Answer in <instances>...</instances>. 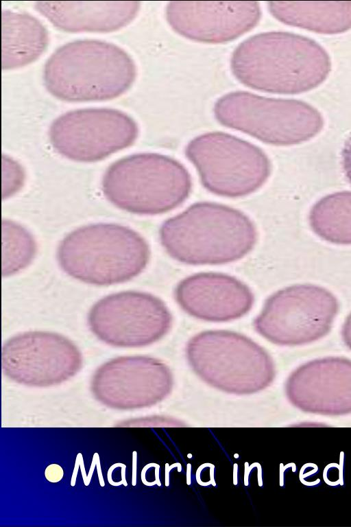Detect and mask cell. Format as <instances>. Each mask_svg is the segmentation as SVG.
<instances>
[{
	"label": "cell",
	"mask_w": 351,
	"mask_h": 527,
	"mask_svg": "<svg viewBox=\"0 0 351 527\" xmlns=\"http://www.w3.org/2000/svg\"><path fill=\"white\" fill-rule=\"evenodd\" d=\"M326 50L315 40L290 32H263L234 50L230 69L235 78L253 89L298 94L321 84L330 71Z\"/></svg>",
	"instance_id": "6da1fadb"
},
{
	"label": "cell",
	"mask_w": 351,
	"mask_h": 527,
	"mask_svg": "<svg viewBox=\"0 0 351 527\" xmlns=\"http://www.w3.org/2000/svg\"><path fill=\"white\" fill-rule=\"evenodd\" d=\"M160 240L173 259L192 266L238 261L254 248L256 230L241 211L215 202L191 204L165 220Z\"/></svg>",
	"instance_id": "7a4b0ae2"
},
{
	"label": "cell",
	"mask_w": 351,
	"mask_h": 527,
	"mask_svg": "<svg viewBox=\"0 0 351 527\" xmlns=\"http://www.w3.org/2000/svg\"><path fill=\"white\" fill-rule=\"evenodd\" d=\"M136 67L121 47L99 40L66 43L47 60V91L66 102L104 101L124 93L133 84Z\"/></svg>",
	"instance_id": "3957f363"
},
{
	"label": "cell",
	"mask_w": 351,
	"mask_h": 527,
	"mask_svg": "<svg viewBox=\"0 0 351 527\" xmlns=\"http://www.w3.org/2000/svg\"><path fill=\"white\" fill-rule=\"evenodd\" d=\"M150 256L145 239L134 230L113 223L78 228L60 242L61 268L86 283L110 285L131 280L147 266Z\"/></svg>",
	"instance_id": "277c9868"
},
{
	"label": "cell",
	"mask_w": 351,
	"mask_h": 527,
	"mask_svg": "<svg viewBox=\"0 0 351 527\" xmlns=\"http://www.w3.org/2000/svg\"><path fill=\"white\" fill-rule=\"evenodd\" d=\"M106 198L119 209L139 215H157L180 205L192 181L177 160L157 153H139L113 163L102 179Z\"/></svg>",
	"instance_id": "5b68a950"
},
{
	"label": "cell",
	"mask_w": 351,
	"mask_h": 527,
	"mask_svg": "<svg viewBox=\"0 0 351 527\" xmlns=\"http://www.w3.org/2000/svg\"><path fill=\"white\" fill-rule=\"evenodd\" d=\"M187 361L209 384L229 392L251 393L269 385L275 375L269 353L249 337L229 330H208L186 343Z\"/></svg>",
	"instance_id": "8992f818"
},
{
	"label": "cell",
	"mask_w": 351,
	"mask_h": 527,
	"mask_svg": "<svg viewBox=\"0 0 351 527\" xmlns=\"http://www.w3.org/2000/svg\"><path fill=\"white\" fill-rule=\"evenodd\" d=\"M213 112L221 125L274 145L308 141L324 126L319 112L304 102L265 97L242 91L219 98Z\"/></svg>",
	"instance_id": "52a82bcc"
},
{
	"label": "cell",
	"mask_w": 351,
	"mask_h": 527,
	"mask_svg": "<svg viewBox=\"0 0 351 527\" xmlns=\"http://www.w3.org/2000/svg\"><path fill=\"white\" fill-rule=\"evenodd\" d=\"M185 155L202 185L223 197L240 198L260 189L271 173V163L258 146L234 135L212 132L189 142Z\"/></svg>",
	"instance_id": "ba28073f"
},
{
	"label": "cell",
	"mask_w": 351,
	"mask_h": 527,
	"mask_svg": "<svg viewBox=\"0 0 351 527\" xmlns=\"http://www.w3.org/2000/svg\"><path fill=\"white\" fill-rule=\"evenodd\" d=\"M339 305L328 290L313 284H296L272 294L254 318L256 331L280 346L315 342L330 331Z\"/></svg>",
	"instance_id": "9c48e42d"
},
{
	"label": "cell",
	"mask_w": 351,
	"mask_h": 527,
	"mask_svg": "<svg viewBox=\"0 0 351 527\" xmlns=\"http://www.w3.org/2000/svg\"><path fill=\"white\" fill-rule=\"evenodd\" d=\"M173 317L166 304L147 292L124 291L108 295L90 309L88 326L102 342L117 347H142L162 338Z\"/></svg>",
	"instance_id": "30bf717a"
},
{
	"label": "cell",
	"mask_w": 351,
	"mask_h": 527,
	"mask_svg": "<svg viewBox=\"0 0 351 527\" xmlns=\"http://www.w3.org/2000/svg\"><path fill=\"white\" fill-rule=\"evenodd\" d=\"M138 134L136 121L116 109L94 108L69 111L49 129L52 146L75 161L95 162L132 145Z\"/></svg>",
	"instance_id": "8fae6325"
},
{
	"label": "cell",
	"mask_w": 351,
	"mask_h": 527,
	"mask_svg": "<svg viewBox=\"0 0 351 527\" xmlns=\"http://www.w3.org/2000/svg\"><path fill=\"white\" fill-rule=\"evenodd\" d=\"M2 370L10 379L27 386H49L74 376L82 355L69 338L49 331H27L2 346Z\"/></svg>",
	"instance_id": "7c38bea8"
},
{
	"label": "cell",
	"mask_w": 351,
	"mask_h": 527,
	"mask_svg": "<svg viewBox=\"0 0 351 527\" xmlns=\"http://www.w3.org/2000/svg\"><path fill=\"white\" fill-rule=\"evenodd\" d=\"M171 382L170 370L161 360L145 355L121 356L96 370L91 390L102 403L128 409L161 399L170 390Z\"/></svg>",
	"instance_id": "4fadbf2b"
},
{
	"label": "cell",
	"mask_w": 351,
	"mask_h": 527,
	"mask_svg": "<svg viewBox=\"0 0 351 527\" xmlns=\"http://www.w3.org/2000/svg\"><path fill=\"white\" fill-rule=\"evenodd\" d=\"M171 27L189 40L222 43L253 29L261 10L257 1H170L165 10Z\"/></svg>",
	"instance_id": "5bb4252c"
},
{
	"label": "cell",
	"mask_w": 351,
	"mask_h": 527,
	"mask_svg": "<svg viewBox=\"0 0 351 527\" xmlns=\"http://www.w3.org/2000/svg\"><path fill=\"white\" fill-rule=\"evenodd\" d=\"M290 401L306 412L326 415L351 412V360L327 357L307 362L289 377Z\"/></svg>",
	"instance_id": "9a60e30c"
},
{
	"label": "cell",
	"mask_w": 351,
	"mask_h": 527,
	"mask_svg": "<svg viewBox=\"0 0 351 527\" xmlns=\"http://www.w3.org/2000/svg\"><path fill=\"white\" fill-rule=\"evenodd\" d=\"M174 297L190 316L214 323L240 318L254 303V295L245 283L217 272L196 273L183 279L175 288Z\"/></svg>",
	"instance_id": "2e32d148"
},
{
	"label": "cell",
	"mask_w": 351,
	"mask_h": 527,
	"mask_svg": "<svg viewBox=\"0 0 351 527\" xmlns=\"http://www.w3.org/2000/svg\"><path fill=\"white\" fill-rule=\"evenodd\" d=\"M34 7L62 31L110 32L132 22L138 12L141 3L136 1H38Z\"/></svg>",
	"instance_id": "e0dca14e"
},
{
	"label": "cell",
	"mask_w": 351,
	"mask_h": 527,
	"mask_svg": "<svg viewBox=\"0 0 351 527\" xmlns=\"http://www.w3.org/2000/svg\"><path fill=\"white\" fill-rule=\"evenodd\" d=\"M268 10L285 24L319 34L351 29V1H269Z\"/></svg>",
	"instance_id": "ac0fdd59"
},
{
	"label": "cell",
	"mask_w": 351,
	"mask_h": 527,
	"mask_svg": "<svg viewBox=\"0 0 351 527\" xmlns=\"http://www.w3.org/2000/svg\"><path fill=\"white\" fill-rule=\"evenodd\" d=\"M2 69L23 67L37 58L49 43L45 26L34 16L2 10Z\"/></svg>",
	"instance_id": "d6986e66"
},
{
	"label": "cell",
	"mask_w": 351,
	"mask_h": 527,
	"mask_svg": "<svg viewBox=\"0 0 351 527\" xmlns=\"http://www.w3.org/2000/svg\"><path fill=\"white\" fill-rule=\"evenodd\" d=\"M309 224L321 239L339 245L351 244V191L327 195L309 213Z\"/></svg>",
	"instance_id": "ffe728a7"
},
{
	"label": "cell",
	"mask_w": 351,
	"mask_h": 527,
	"mask_svg": "<svg viewBox=\"0 0 351 527\" xmlns=\"http://www.w3.org/2000/svg\"><path fill=\"white\" fill-rule=\"evenodd\" d=\"M343 465L330 463L327 465L323 471V479L326 484L330 486L343 484Z\"/></svg>",
	"instance_id": "44dd1931"
},
{
	"label": "cell",
	"mask_w": 351,
	"mask_h": 527,
	"mask_svg": "<svg viewBox=\"0 0 351 527\" xmlns=\"http://www.w3.org/2000/svg\"><path fill=\"white\" fill-rule=\"evenodd\" d=\"M341 163L345 176L351 185V134L346 139L341 151Z\"/></svg>",
	"instance_id": "7402d4cb"
},
{
	"label": "cell",
	"mask_w": 351,
	"mask_h": 527,
	"mask_svg": "<svg viewBox=\"0 0 351 527\" xmlns=\"http://www.w3.org/2000/svg\"><path fill=\"white\" fill-rule=\"evenodd\" d=\"M64 473L62 468L57 464L49 465L45 471L47 480L51 482H58L62 480Z\"/></svg>",
	"instance_id": "603a6c76"
},
{
	"label": "cell",
	"mask_w": 351,
	"mask_h": 527,
	"mask_svg": "<svg viewBox=\"0 0 351 527\" xmlns=\"http://www.w3.org/2000/svg\"><path fill=\"white\" fill-rule=\"evenodd\" d=\"M341 336L346 346L351 350V312L346 317L343 324Z\"/></svg>",
	"instance_id": "cb8c5ba5"
},
{
	"label": "cell",
	"mask_w": 351,
	"mask_h": 527,
	"mask_svg": "<svg viewBox=\"0 0 351 527\" xmlns=\"http://www.w3.org/2000/svg\"><path fill=\"white\" fill-rule=\"evenodd\" d=\"M317 470H318L317 466L313 463H311L310 470H308L307 472L303 467H302L300 471V482L302 483L306 478H308L312 475L315 474L317 471Z\"/></svg>",
	"instance_id": "d4e9b609"
},
{
	"label": "cell",
	"mask_w": 351,
	"mask_h": 527,
	"mask_svg": "<svg viewBox=\"0 0 351 527\" xmlns=\"http://www.w3.org/2000/svg\"><path fill=\"white\" fill-rule=\"evenodd\" d=\"M82 457V454L81 453H78L76 456L74 469H73V472L71 480V487H74L75 485L77 472H78L79 467L80 466V460Z\"/></svg>",
	"instance_id": "484cf974"
},
{
	"label": "cell",
	"mask_w": 351,
	"mask_h": 527,
	"mask_svg": "<svg viewBox=\"0 0 351 527\" xmlns=\"http://www.w3.org/2000/svg\"><path fill=\"white\" fill-rule=\"evenodd\" d=\"M174 467L178 468V472L182 471V465L180 462H175L172 464L171 466H169L168 463L165 464V486L166 487H168L169 485V471Z\"/></svg>",
	"instance_id": "4316f807"
},
{
	"label": "cell",
	"mask_w": 351,
	"mask_h": 527,
	"mask_svg": "<svg viewBox=\"0 0 351 527\" xmlns=\"http://www.w3.org/2000/svg\"><path fill=\"white\" fill-rule=\"evenodd\" d=\"M156 465H157L156 463H149V464L146 465L143 468V469L141 471V481H142L143 484H144L145 485L150 487V486H154V485L156 484V480H154V482H148V481H147L146 478H145V474H146L147 470L149 468H150V467H155Z\"/></svg>",
	"instance_id": "83f0119b"
},
{
	"label": "cell",
	"mask_w": 351,
	"mask_h": 527,
	"mask_svg": "<svg viewBox=\"0 0 351 527\" xmlns=\"http://www.w3.org/2000/svg\"><path fill=\"white\" fill-rule=\"evenodd\" d=\"M212 465H213V464L207 462V463H204V464H202V465H200V466H199V467L197 468V471H196V477H195V478H196V481H197V483H198L199 485H201V486H203V487H205V486H208V485H210V484H211V482H210V480H209V481H208V482H202V480H201V478H200V473H201V471H202V469H203L204 468H205V467H210V466H212Z\"/></svg>",
	"instance_id": "f1b7e54d"
},
{
	"label": "cell",
	"mask_w": 351,
	"mask_h": 527,
	"mask_svg": "<svg viewBox=\"0 0 351 527\" xmlns=\"http://www.w3.org/2000/svg\"><path fill=\"white\" fill-rule=\"evenodd\" d=\"M122 465H123V463L118 462V463H115V464L112 465L111 467H110V468H109V469L108 471V473H107V478H108V481L109 484H111L112 486L117 487V486H120V485L123 484L121 481L117 482H114L112 480V473L113 470L115 468L118 467H121Z\"/></svg>",
	"instance_id": "f546056e"
},
{
	"label": "cell",
	"mask_w": 351,
	"mask_h": 527,
	"mask_svg": "<svg viewBox=\"0 0 351 527\" xmlns=\"http://www.w3.org/2000/svg\"><path fill=\"white\" fill-rule=\"evenodd\" d=\"M132 484L135 486L136 484V467H137V452L134 451L132 452Z\"/></svg>",
	"instance_id": "4dcf8cb0"
},
{
	"label": "cell",
	"mask_w": 351,
	"mask_h": 527,
	"mask_svg": "<svg viewBox=\"0 0 351 527\" xmlns=\"http://www.w3.org/2000/svg\"><path fill=\"white\" fill-rule=\"evenodd\" d=\"M98 456H99V454L97 453V452L93 454V460H92L90 467V469H89V472H88V475H87L88 486L89 485V484L90 482V480H91V478H92V476H93V473L94 472L95 466L97 465V457Z\"/></svg>",
	"instance_id": "1f68e13d"
},
{
	"label": "cell",
	"mask_w": 351,
	"mask_h": 527,
	"mask_svg": "<svg viewBox=\"0 0 351 527\" xmlns=\"http://www.w3.org/2000/svg\"><path fill=\"white\" fill-rule=\"evenodd\" d=\"M96 465H97V476L99 478V483L100 486L103 487L105 486V482L102 476L99 456L97 457Z\"/></svg>",
	"instance_id": "d6a6232c"
},
{
	"label": "cell",
	"mask_w": 351,
	"mask_h": 527,
	"mask_svg": "<svg viewBox=\"0 0 351 527\" xmlns=\"http://www.w3.org/2000/svg\"><path fill=\"white\" fill-rule=\"evenodd\" d=\"M244 484L245 486H248L249 484V475L252 469V468L249 465V463L247 462H245L244 464Z\"/></svg>",
	"instance_id": "836d02e7"
},
{
	"label": "cell",
	"mask_w": 351,
	"mask_h": 527,
	"mask_svg": "<svg viewBox=\"0 0 351 527\" xmlns=\"http://www.w3.org/2000/svg\"><path fill=\"white\" fill-rule=\"evenodd\" d=\"M80 469H81V473H82V479H83V482H84V485H85V486H88V483H87V475H86V470H85V467H84V459H83V456L81 458V460H80Z\"/></svg>",
	"instance_id": "e575fe53"
},
{
	"label": "cell",
	"mask_w": 351,
	"mask_h": 527,
	"mask_svg": "<svg viewBox=\"0 0 351 527\" xmlns=\"http://www.w3.org/2000/svg\"><path fill=\"white\" fill-rule=\"evenodd\" d=\"M292 463H289L286 466H284L282 463L280 465V486L282 487L284 485V471L285 470L289 467L290 465H291Z\"/></svg>",
	"instance_id": "d590c367"
},
{
	"label": "cell",
	"mask_w": 351,
	"mask_h": 527,
	"mask_svg": "<svg viewBox=\"0 0 351 527\" xmlns=\"http://www.w3.org/2000/svg\"><path fill=\"white\" fill-rule=\"evenodd\" d=\"M255 465V467H257L258 472H257V478H258V483L259 487L263 486V479H262V468L261 465L258 462H254Z\"/></svg>",
	"instance_id": "8d00e7d4"
},
{
	"label": "cell",
	"mask_w": 351,
	"mask_h": 527,
	"mask_svg": "<svg viewBox=\"0 0 351 527\" xmlns=\"http://www.w3.org/2000/svg\"><path fill=\"white\" fill-rule=\"evenodd\" d=\"M121 467V481L122 482L123 484L125 487H127L128 486V482L126 481V478H125V475H126V466H125V465L123 464V465Z\"/></svg>",
	"instance_id": "74e56055"
},
{
	"label": "cell",
	"mask_w": 351,
	"mask_h": 527,
	"mask_svg": "<svg viewBox=\"0 0 351 527\" xmlns=\"http://www.w3.org/2000/svg\"><path fill=\"white\" fill-rule=\"evenodd\" d=\"M237 472H238V465L237 463H234L233 465V484L234 485H237L238 483Z\"/></svg>",
	"instance_id": "f35d334b"
},
{
	"label": "cell",
	"mask_w": 351,
	"mask_h": 527,
	"mask_svg": "<svg viewBox=\"0 0 351 527\" xmlns=\"http://www.w3.org/2000/svg\"><path fill=\"white\" fill-rule=\"evenodd\" d=\"M159 471H160V465L157 464V465L155 467V480L156 482V484L158 487H160L161 482L160 481V478H159V475H160Z\"/></svg>",
	"instance_id": "ab89813d"
},
{
	"label": "cell",
	"mask_w": 351,
	"mask_h": 527,
	"mask_svg": "<svg viewBox=\"0 0 351 527\" xmlns=\"http://www.w3.org/2000/svg\"><path fill=\"white\" fill-rule=\"evenodd\" d=\"M191 465L190 463H188L186 465V484L188 485H190L191 484Z\"/></svg>",
	"instance_id": "60d3db41"
},
{
	"label": "cell",
	"mask_w": 351,
	"mask_h": 527,
	"mask_svg": "<svg viewBox=\"0 0 351 527\" xmlns=\"http://www.w3.org/2000/svg\"><path fill=\"white\" fill-rule=\"evenodd\" d=\"M214 470H215V465H213L212 466L210 467V480L211 482V484L213 487H215L216 482L215 481V478H214V474H215Z\"/></svg>",
	"instance_id": "b9f144b4"
},
{
	"label": "cell",
	"mask_w": 351,
	"mask_h": 527,
	"mask_svg": "<svg viewBox=\"0 0 351 527\" xmlns=\"http://www.w3.org/2000/svg\"><path fill=\"white\" fill-rule=\"evenodd\" d=\"M239 454H234V457L235 458H239Z\"/></svg>",
	"instance_id": "7bdbcfd3"
},
{
	"label": "cell",
	"mask_w": 351,
	"mask_h": 527,
	"mask_svg": "<svg viewBox=\"0 0 351 527\" xmlns=\"http://www.w3.org/2000/svg\"><path fill=\"white\" fill-rule=\"evenodd\" d=\"M187 457H188L189 458H192V454H187Z\"/></svg>",
	"instance_id": "ee69618b"
}]
</instances>
